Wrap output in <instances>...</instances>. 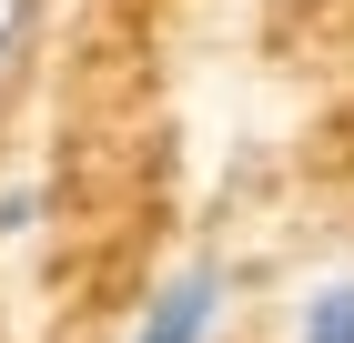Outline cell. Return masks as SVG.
<instances>
[{"label": "cell", "instance_id": "6da1fadb", "mask_svg": "<svg viewBox=\"0 0 354 343\" xmlns=\"http://www.w3.org/2000/svg\"><path fill=\"white\" fill-rule=\"evenodd\" d=\"M223 303H233V273H223V263H183L152 303H142L132 343H213L223 333Z\"/></svg>", "mask_w": 354, "mask_h": 343}, {"label": "cell", "instance_id": "7a4b0ae2", "mask_svg": "<svg viewBox=\"0 0 354 343\" xmlns=\"http://www.w3.org/2000/svg\"><path fill=\"white\" fill-rule=\"evenodd\" d=\"M294 343H354V273H324L294 303Z\"/></svg>", "mask_w": 354, "mask_h": 343}, {"label": "cell", "instance_id": "3957f363", "mask_svg": "<svg viewBox=\"0 0 354 343\" xmlns=\"http://www.w3.org/2000/svg\"><path fill=\"white\" fill-rule=\"evenodd\" d=\"M30 30H41V0H0V91L21 81V51H30Z\"/></svg>", "mask_w": 354, "mask_h": 343}, {"label": "cell", "instance_id": "277c9868", "mask_svg": "<svg viewBox=\"0 0 354 343\" xmlns=\"http://www.w3.org/2000/svg\"><path fill=\"white\" fill-rule=\"evenodd\" d=\"M21 222H30V192L10 182V192H0V233H21Z\"/></svg>", "mask_w": 354, "mask_h": 343}]
</instances>
